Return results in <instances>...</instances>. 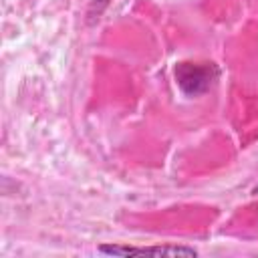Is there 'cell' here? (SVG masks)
<instances>
[{"instance_id": "1", "label": "cell", "mask_w": 258, "mask_h": 258, "mask_svg": "<svg viewBox=\"0 0 258 258\" xmlns=\"http://www.w3.org/2000/svg\"><path fill=\"white\" fill-rule=\"evenodd\" d=\"M218 77L214 62H179L175 67V83L187 97L206 93Z\"/></svg>"}, {"instance_id": "2", "label": "cell", "mask_w": 258, "mask_h": 258, "mask_svg": "<svg viewBox=\"0 0 258 258\" xmlns=\"http://www.w3.org/2000/svg\"><path fill=\"white\" fill-rule=\"evenodd\" d=\"M99 252L111 254V256H143V254H151V256H196L198 254L196 248H187V246H143V248H135V246H117V244H103V246H99Z\"/></svg>"}, {"instance_id": "3", "label": "cell", "mask_w": 258, "mask_h": 258, "mask_svg": "<svg viewBox=\"0 0 258 258\" xmlns=\"http://www.w3.org/2000/svg\"><path fill=\"white\" fill-rule=\"evenodd\" d=\"M97 2H99V4H107L109 0H97Z\"/></svg>"}]
</instances>
